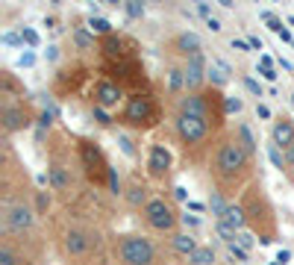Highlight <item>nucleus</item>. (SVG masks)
<instances>
[{
	"instance_id": "1",
	"label": "nucleus",
	"mask_w": 294,
	"mask_h": 265,
	"mask_svg": "<svg viewBox=\"0 0 294 265\" xmlns=\"http://www.w3.org/2000/svg\"><path fill=\"white\" fill-rule=\"evenodd\" d=\"M227 118L224 94L218 88L191 91L174 103V136L186 153V159L200 162L203 156H212L218 145V130Z\"/></svg>"
},
{
	"instance_id": "2",
	"label": "nucleus",
	"mask_w": 294,
	"mask_h": 265,
	"mask_svg": "<svg viewBox=\"0 0 294 265\" xmlns=\"http://www.w3.org/2000/svg\"><path fill=\"white\" fill-rule=\"evenodd\" d=\"M209 174L215 183V192L224 198H233L236 192H244L253 177V153L241 145L236 133H224L209 156Z\"/></svg>"
},
{
	"instance_id": "3",
	"label": "nucleus",
	"mask_w": 294,
	"mask_h": 265,
	"mask_svg": "<svg viewBox=\"0 0 294 265\" xmlns=\"http://www.w3.org/2000/svg\"><path fill=\"white\" fill-rule=\"evenodd\" d=\"M56 251L68 265H88L94 260H106L103 239L97 227L85 221H68L56 230Z\"/></svg>"
},
{
	"instance_id": "4",
	"label": "nucleus",
	"mask_w": 294,
	"mask_h": 265,
	"mask_svg": "<svg viewBox=\"0 0 294 265\" xmlns=\"http://www.w3.org/2000/svg\"><path fill=\"white\" fill-rule=\"evenodd\" d=\"M241 209L247 215V227L253 236H259L262 245H271L277 239V212L262 189L259 180H253L244 192H241Z\"/></svg>"
},
{
	"instance_id": "5",
	"label": "nucleus",
	"mask_w": 294,
	"mask_h": 265,
	"mask_svg": "<svg viewBox=\"0 0 294 265\" xmlns=\"http://www.w3.org/2000/svg\"><path fill=\"white\" fill-rule=\"evenodd\" d=\"M112 260L115 265H162L159 245L141 233H118L112 239Z\"/></svg>"
},
{
	"instance_id": "6",
	"label": "nucleus",
	"mask_w": 294,
	"mask_h": 265,
	"mask_svg": "<svg viewBox=\"0 0 294 265\" xmlns=\"http://www.w3.org/2000/svg\"><path fill=\"white\" fill-rule=\"evenodd\" d=\"M159 118H162V103H159L150 91H135V94H130L127 103H124V109H121V115H118V121H121L124 127L138 130V133L156 127Z\"/></svg>"
},
{
	"instance_id": "7",
	"label": "nucleus",
	"mask_w": 294,
	"mask_h": 265,
	"mask_svg": "<svg viewBox=\"0 0 294 265\" xmlns=\"http://www.w3.org/2000/svg\"><path fill=\"white\" fill-rule=\"evenodd\" d=\"M74 150H77V162H80L82 174L88 177V183H91L94 189H100V192H103V189L112 183L115 168H112V165H109V159L103 156L100 145H97V142H91V139H77Z\"/></svg>"
},
{
	"instance_id": "8",
	"label": "nucleus",
	"mask_w": 294,
	"mask_h": 265,
	"mask_svg": "<svg viewBox=\"0 0 294 265\" xmlns=\"http://www.w3.org/2000/svg\"><path fill=\"white\" fill-rule=\"evenodd\" d=\"M141 221H144L147 230H153V233H159V236H174V233H177V224L183 221V215L177 212L174 201L153 195V198L147 201V206L141 209Z\"/></svg>"
},
{
	"instance_id": "9",
	"label": "nucleus",
	"mask_w": 294,
	"mask_h": 265,
	"mask_svg": "<svg viewBox=\"0 0 294 265\" xmlns=\"http://www.w3.org/2000/svg\"><path fill=\"white\" fill-rule=\"evenodd\" d=\"M35 227V209L27 201H6L3 204V236L27 239Z\"/></svg>"
},
{
	"instance_id": "10",
	"label": "nucleus",
	"mask_w": 294,
	"mask_h": 265,
	"mask_svg": "<svg viewBox=\"0 0 294 265\" xmlns=\"http://www.w3.org/2000/svg\"><path fill=\"white\" fill-rule=\"evenodd\" d=\"M32 121H35V112L27 103L0 100V127H3V136H15V133L32 127Z\"/></svg>"
},
{
	"instance_id": "11",
	"label": "nucleus",
	"mask_w": 294,
	"mask_h": 265,
	"mask_svg": "<svg viewBox=\"0 0 294 265\" xmlns=\"http://www.w3.org/2000/svg\"><path fill=\"white\" fill-rule=\"evenodd\" d=\"M91 100H94L97 109H106V112H112V109H118L121 103H127L124 88H121L115 80H109V77H100V80L91 86Z\"/></svg>"
},
{
	"instance_id": "12",
	"label": "nucleus",
	"mask_w": 294,
	"mask_h": 265,
	"mask_svg": "<svg viewBox=\"0 0 294 265\" xmlns=\"http://www.w3.org/2000/svg\"><path fill=\"white\" fill-rule=\"evenodd\" d=\"M171 171H174V153L165 147V145H150L147 147V177L150 180H168L171 177Z\"/></svg>"
},
{
	"instance_id": "13",
	"label": "nucleus",
	"mask_w": 294,
	"mask_h": 265,
	"mask_svg": "<svg viewBox=\"0 0 294 265\" xmlns=\"http://www.w3.org/2000/svg\"><path fill=\"white\" fill-rule=\"evenodd\" d=\"M47 183L53 192L59 195H74L77 192V183H74V168L65 162V159H53L50 168H47Z\"/></svg>"
},
{
	"instance_id": "14",
	"label": "nucleus",
	"mask_w": 294,
	"mask_h": 265,
	"mask_svg": "<svg viewBox=\"0 0 294 265\" xmlns=\"http://www.w3.org/2000/svg\"><path fill=\"white\" fill-rule=\"evenodd\" d=\"M85 80H88V71H85L82 65L62 68V71L56 74V83H53V88H56V94L68 97V94H77V91L82 88V83H85Z\"/></svg>"
},
{
	"instance_id": "15",
	"label": "nucleus",
	"mask_w": 294,
	"mask_h": 265,
	"mask_svg": "<svg viewBox=\"0 0 294 265\" xmlns=\"http://www.w3.org/2000/svg\"><path fill=\"white\" fill-rule=\"evenodd\" d=\"M165 50L171 53V56H183L186 62L191 59V56H200V50H203V44H200V38L194 35V32H177L174 38H168L165 41Z\"/></svg>"
},
{
	"instance_id": "16",
	"label": "nucleus",
	"mask_w": 294,
	"mask_h": 265,
	"mask_svg": "<svg viewBox=\"0 0 294 265\" xmlns=\"http://www.w3.org/2000/svg\"><path fill=\"white\" fill-rule=\"evenodd\" d=\"M165 94L177 103L180 97H186L188 94V83H186V71H183V65H165Z\"/></svg>"
},
{
	"instance_id": "17",
	"label": "nucleus",
	"mask_w": 294,
	"mask_h": 265,
	"mask_svg": "<svg viewBox=\"0 0 294 265\" xmlns=\"http://www.w3.org/2000/svg\"><path fill=\"white\" fill-rule=\"evenodd\" d=\"M183 71H186V83H188V94L191 91H203V83L209 77V68L203 62V53L200 56H191L188 62H183Z\"/></svg>"
},
{
	"instance_id": "18",
	"label": "nucleus",
	"mask_w": 294,
	"mask_h": 265,
	"mask_svg": "<svg viewBox=\"0 0 294 265\" xmlns=\"http://www.w3.org/2000/svg\"><path fill=\"white\" fill-rule=\"evenodd\" d=\"M24 97H27V86H24L12 71H0V100L24 103Z\"/></svg>"
},
{
	"instance_id": "19",
	"label": "nucleus",
	"mask_w": 294,
	"mask_h": 265,
	"mask_svg": "<svg viewBox=\"0 0 294 265\" xmlns=\"http://www.w3.org/2000/svg\"><path fill=\"white\" fill-rule=\"evenodd\" d=\"M271 142H274V147H280V150H289L294 145V121L289 115H280V118L274 121V127H271Z\"/></svg>"
},
{
	"instance_id": "20",
	"label": "nucleus",
	"mask_w": 294,
	"mask_h": 265,
	"mask_svg": "<svg viewBox=\"0 0 294 265\" xmlns=\"http://www.w3.org/2000/svg\"><path fill=\"white\" fill-rule=\"evenodd\" d=\"M124 198H127V204L133 206V209H144L147 206V201H150V195H147V183L144 180H138V177H133L130 183H127V189H124Z\"/></svg>"
},
{
	"instance_id": "21",
	"label": "nucleus",
	"mask_w": 294,
	"mask_h": 265,
	"mask_svg": "<svg viewBox=\"0 0 294 265\" xmlns=\"http://www.w3.org/2000/svg\"><path fill=\"white\" fill-rule=\"evenodd\" d=\"M168 248H171V254H177V257H191L200 245H197V239H194V233H174V236H168Z\"/></svg>"
},
{
	"instance_id": "22",
	"label": "nucleus",
	"mask_w": 294,
	"mask_h": 265,
	"mask_svg": "<svg viewBox=\"0 0 294 265\" xmlns=\"http://www.w3.org/2000/svg\"><path fill=\"white\" fill-rule=\"evenodd\" d=\"M218 224H224V227H230V230H236V233L247 230V215H244L241 204H230V206H227V212L218 218Z\"/></svg>"
},
{
	"instance_id": "23",
	"label": "nucleus",
	"mask_w": 294,
	"mask_h": 265,
	"mask_svg": "<svg viewBox=\"0 0 294 265\" xmlns=\"http://www.w3.org/2000/svg\"><path fill=\"white\" fill-rule=\"evenodd\" d=\"M218 263V254L212 245H200L191 257H188V265H215Z\"/></svg>"
},
{
	"instance_id": "24",
	"label": "nucleus",
	"mask_w": 294,
	"mask_h": 265,
	"mask_svg": "<svg viewBox=\"0 0 294 265\" xmlns=\"http://www.w3.org/2000/svg\"><path fill=\"white\" fill-rule=\"evenodd\" d=\"M71 38H74V47H77V50H94V35H91L85 27H77V29L71 32Z\"/></svg>"
},
{
	"instance_id": "25",
	"label": "nucleus",
	"mask_w": 294,
	"mask_h": 265,
	"mask_svg": "<svg viewBox=\"0 0 294 265\" xmlns=\"http://www.w3.org/2000/svg\"><path fill=\"white\" fill-rule=\"evenodd\" d=\"M209 80H212V86H224L230 80V68L224 62H212L209 65Z\"/></svg>"
},
{
	"instance_id": "26",
	"label": "nucleus",
	"mask_w": 294,
	"mask_h": 265,
	"mask_svg": "<svg viewBox=\"0 0 294 265\" xmlns=\"http://www.w3.org/2000/svg\"><path fill=\"white\" fill-rule=\"evenodd\" d=\"M88 32H91V35L106 38V35H112L115 29H112V24H109L106 18H91V21H88Z\"/></svg>"
},
{
	"instance_id": "27",
	"label": "nucleus",
	"mask_w": 294,
	"mask_h": 265,
	"mask_svg": "<svg viewBox=\"0 0 294 265\" xmlns=\"http://www.w3.org/2000/svg\"><path fill=\"white\" fill-rule=\"evenodd\" d=\"M236 136H239V139H241V145H244L253 156H256V139H253V133H250L244 124H239V127H236Z\"/></svg>"
},
{
	"instance_id": "28",
	"label": "nucleus",
	"mask_w": 294,
	"mask_h": 265,
	"mask_svg": "<svg viewBox=\"0 0 294 265\" xmlns=\"http://www.w3.org/2000/svg\"><path fill=\"white\" fill-rule=\"evenodd\" d=\"M50 212V195L35 192V215H47Z\"/></svg>"
},
{
	"instance_id": "29",
	"label": "nucleus",
	"mask_w": 294,
	"mask_h": 265,
	"mask_svg": "<svg viewBox=\"0 0 294 265\" xmlns=\"http://www.w3.org/2000/svg\"><path fill=\"white\" fill-rule=\"evenodd\" d=\"M259 62H262L259 74H262L265 80H277V74H274V68H271V56H259Z\"/></svg>"
},
{
	"instance_id": "30",
	"label": "nucleus",
	"mask_w": 294,
	"mask_h": 265,
	"mask_svg": "<svg viewBox=\"0 0 294 265\" xmlns=\"http://www.w3.org/2000/svg\"><path fill=\"white\" fill-rule=\"evenodd\" d=\"M124 12H127L130 18H141V15H144V6L135 3V0H130V3H124Z\"/></svg>"
},
{
	"instance_id": "31",
	"label": "nucleus",
	"mask_w": 294,
	"mask_h": 265,
	"mask_svg": "<svg viewBox=\"0 0 294 265\" xmlns=\"http://www.w3.org/2000/svg\"><path fill=\"white\" fill-rule=\"evenodd\" d=\"M21 41H27L29 47H35V44H38V32L29 29V27H21Z\"/></svg>"
},
{
	"instance_id": "32",
	"label": "nucleus",
	"mask_w": 294,
	"mask_h": 265,
	"mask_svg": "<svg viewBox=\"0 0 294 265\" xmlns=\"http://www.w3.org/2000/svg\"><path fill=\"white\" fill-rule=\"evenodd\" d=\"M230 254H233V257H236L239 263H247V260H250V251H244V248H241L239 242H233V245H230Z\"/></svg>"
},
{
	"instance_id": "33",
	"label": "nucleus",
	"mask_w": 294,
	"mask_h": 265,
	"mask_svg": "<svg viewBox=\"0 0 294 265\" xmlns=\"http://www.w3.org/2000/svg\"><path fill=\"white\" fill-rule=\"evenodd\" d=\"M91 112H94V118H97V124H100V127H112V115H109L106 109H97V106H94Z\"/></svg>"
},
{
	"instance_id": "34",
	"label": "nucleus",
	"mask_w": 294,
	"mask_h": 265,
	"mask_svg": "<svg viewBox=\"0 0 294 265\" xmlns=\"http://www.w3.org/2000/svg\"><path fill=\"white\" fill-rule=\"evenodd\" d=\"M236 242H239V245H241V248H244V251H250V248H253V242H256V239H253V233H247V230H241V233H239V236H236Z\"/></svg>"
},
{
	"instance_id": "35",
	"label": "nucleus",
	"mask_w": 294,
	"mask_h": 265,
	"mask_svg": "<svg viewBox=\"0 0 294 265\" xmlns=\"http://www.w3.org/2000/svg\"><path fill=\"white\" fill-rule=\"evenodd\" d=\"M244 86H247V91H250V94H256V97H262V86H259L256 80H250V77H244Z\"/></svg>"
},
{
	"instance_id": "36",
	"label": "nucleus",
	"mask_w": 294,
	"mask_h": 265,
	"mask_svg": "<svg viewBox=\"0 0 294 265\" xmlns=\"http://www.w3.org/2000/svg\"><path fill=\"white\" fill-rule=\"evenodd\" d=\"M224 109H227V112H241V100H233V97H224Z\"/></svg>"
},
{
	"instance_id": "37",
	"label": "nucleus",
	"mask_w": 294,
	"mask_h": 265,
	"mask_svg": "<svg viewBox=\"0 0 294 265\" xmlns=\"http://www.w3.org/2000/svg\"><path fill=\"white\" fill-rule=\"evenodd\" d=\"M121 147H124V153H127V156H135V147H133V142H130L127 136H121Z\"/></svg>"
},
{
	"instance_id": "38",
	"label": "nucleus",
	"mask_w": 294,
	"mask_h": 265,
	"mask_svg": "<svg viewBox=\"0 0 294 265\" xmlns=\"http://www.w3.org/2000/svg\"><path fill=\"white\" fill-rule=\"evenodd\" d=\"M233 47H236V50H241V53H244V50H253V47H250V41H244V38H233Z\"/></svg>"
},
{
	"instance_id": "39",
	"label": "nucleus",
	"mask_w": 294,
	"mask_h": 265,
	"mask_svg": "<svg viewBox=\"0 0 294 265\" xmlns=\"http://www.w3.org/2000/svg\"><path fill=\"white\" fill-rule=\"evenodd\" d=\"M283 153H286V168H294V145L289 150H283Z\"/></svg>"
},
{
	"instance_id": "40",
	"label": "nucleus",
	"mask_w": 294,
	"mask_h": 265,
	"mask_svg": "<svg viewBox=\"0 0 294 265\" xmlns=\"http://www.w3.org/2000/svg\"><path fill=\"white\" fill-rule=\"evenodd\" d=\"M256 115H259V118H271V109H268L265 103H259V106H256Z\"/></svg>"
},
{
	"instance_id": "41",
	"label": "nucleus",
	"mask_w": 294,
	"mask_h": 265,
	"mask_svg": "<svg viewBox=\"0 0 294 265\" xmlns=\"http://www.w3.org/2000/svg\"><path fill=\"white\" fill-rule=\"evenodd\" d=\"M197 12H200V15H203V18H206V21H209V18H212V9H209V6H206V3H200V6H197Z\"/></svg>"
},
{
	"instance_id": "42",
	"label": "nucleus",
	"mask_w": 294,
	"mask_h": 265,
	"mask_svg": "<svg viewBox=\"0 0 294 265\" xmlns=\"http://www.w3.org/2000/svg\"><path fill=\"white\" fill-rule=\"evenodd\" d=\"M206 27H209L212 32H218V29H221V21H218V18H209V21H206Z\"/></svg>"
},
{
	"instance_id": "43",
	"label": "nucleus",
	"mask_w": 294,
	"mask_h": 265,
	"mask_svg": "<svg viewBox=\"0 0 294 265\" xmlns=\"http://www.w3.org/2000/svg\"><path fill=\"white\" fill-rule=\"evenodd\" d=\"M289 260H292V254H289V251H280V254H277V263H280V265H286Z\"/></svg>"
},
{
	"instance_id": "44",
	"label": "nucleus",
	"mask_w": 294,
	"mask_h": 265,
	"mask_svg": "<svg viewBox=\"0 0 294 265\" xmlns=\"http://www.w3.org/2000/svg\"><path fill=\"white\" fill-rule=\"evenodd\" d=\"M32 62H35L32 53H21V65H32Z\"/></svg>"
},
{
	"instance_id": "45",
	"label": "nucleus",
	"mask_w": 294,
	"mask_h": 265,
	"mask_svg": "<svg viewBox=\"0 0 294 265\" xmlns=\"http://www.w3.org/2000/svg\"><path fill=\"white\" fill-rule=\"evenodd\" d=\"M183 224H186V227H197V218H194V215H183Z\"/></svg>"
},
{
	"instance_id": "46",
	"label": "nucleus",
	"mask_w": 294,
	"mask_h": 265,
	"mask_svg": "<svg viewBox=\"0 0 294 265\" xmlns=\"http://www.w3.org/2000/svg\"><path fill=\"white\" fill-rule=\"evenodd\" d=\"M247 41H250V47H253V50H262V41H259V38H256V35H250V38H247Z\"/></svg>"
},
{
	"instance_id": "47",
	"label": "nucleus",
	"mask_w": 294,
	"mask_h": 265,
	"mask_svg": "<svg viewBox=\"0 0 294 265\" xmlns=\"http://www.w3.org/2000/svg\"><path fill=\"white\" fill-rule=\"evenodd\" d=\"M188 209H191V212H203L206 206H203V204H194V201H188Z\"/></svg>"
},
{
	"instance_id": "48",
	"label": "nucleus",
	"mask_w": 294,
	"mask_h": 265,
	"mask_svg": "<svg viewBox=\"0 0 294 265\" xmlns=\"http://www.w3.org/2000/svg\"><path fill=\"white\" fill-rule=\"evenodd\" d=\"M56 56H59V53H56V47H53V44H50V47H47V59H50V62H53V59H56Z\"/></svg>"
},
{
	"instance_id": "49",
	"label": "nucleus",
	"mask_w": 294,
	"mask_h": 265,
	"mask_svg": "<svg viewBox=\"0 0 294 265\" xmlns=\"http://www.w3.org/2000/svg\"><path fill=\"white\" fill-rule=\"evenodd\" d=\"M174 198H177V201H186V189H174Z\"/></svg>"
},
{
	"instance_id": "50",
	"label": "nucleus",
	"mask_w": 294,
	"mask_h": 265,
	"mask_svg": "<svg viewBox=\"0 0 294 265\" xmlns=\"http://www.w3.org/2000/svg\"><path fill=\"white\" fill-rule=\"evenodd\" d=\"M289 24H292V27H294V18H289Z\"/></svg>"
},
{
	"instance_id": "51",
	"label": "nucleus",
	"mask_w": 294,
	"mask_h": 265,
	"mask_svg": "<svg viewBox=\"0 0 294 265\" xmlns=\"http://www.w3.org/2000/svg\"><path fill=\"white\" fill-rule=\"evenodd\" d=\"M292 103H294V94H292Z\"/></svg>"
},
{
	"instance_id": "52",
	"label": "nucleus",
	"mask_w": 294,
	"mask_h": 265,
	"mask_svg": "<svg viewBox=\"0 0 294 265\" xmlns=\"http://www.w3.org/2000/svg\"><path fill=\"white\" fill-rule=\"evenodd\" d=\"M274 265H280V263H274Z\"/></svg>"
}]
</instances>
